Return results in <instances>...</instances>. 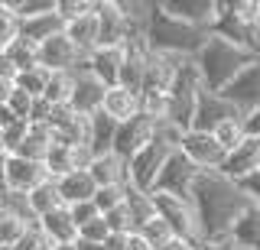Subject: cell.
I'll return each instance as SVG.
<instances>
[{
	"mask_svg": "<svg viewBox=\"0 0 260 250\" xmlns=\"http://www.w3.org/2000/svg\"><path fill=\"white\" fill-rule=\"evenodd\" d=\"M49 78H52V72H49V68L32 65V68H26V72H20V75H16V88H20V91H26L29 98H43Z\"/></svg>",
	"mask_w": 260,
	"mask_h": 250,
	"instance_id": "obj_32",
	"label": "cell"
},
{
	"mask_svg": "<svg viewBox=\"0 0 260 250\" xmlns=\"http://www.w3.org/2000/svg\"><path fill=\"white\" fill-rule=\"evenodd\" d=\"M137 237L143 240L150 250H159V247H166L169 240H176V234H173V228H169L166 221H162L159 215H153L146 224H140V231H137Z\"/></svg>",
	"mask_w": 260,
	"mask_h": 250,
	"instance_id": "obj_30",
	"label": "cell"
},
{
	"mask_svg": "<svg viewBox=\"0 0 260 250\" xmlns=\"http://www.w3.org/2000/svg\"><path fill=\"white\" fill-rule=\"evenodd\" d=\"M69 211H72V221L78 224V231L85 228V224H91L94 218H101V211H98V205H94V201H81V205H72Z\"/></svg>",
	"mask_w": 260,
	"mask_h": 250,
	"instance_id": "obj_44",
	"label": "cell"
},
{
	"mask_svg": "<svg viewBox=\"0 0 260 250\" xmlns=\"http://www.w3.org/2000/svg\"><path fill=\"white\" fill-rule=\"evenodd\" d=\"M36 224H39V231H43L52 244H75V240H78V224L72 221L69 208H59V211L39 218Z\"/></svg>",
	"mask_w": 260,
	"mask_h": 250,
	"instance_id": "obj_27",
	"label": "cell"
},
{
	"mask_svg": "<svg viewBox=\"0 0 260 250\" xmlns=\"http://www.w3.org/2000/svg\"><path fill=\"white\" fill-rule=\"evenodd\" d=\"M62 33H65V17L59 10L32 17V20H20V36L29 39V43H36V46H43V43H49V39H55Z\"/></svg>",
	"mask_w": 260,
	"mask_h": 250,
	"instance_id": "obj_24",
	"label": "cell"
},
{
	"mask_svg": "<svg viewBox=\"0 0 260 250\" xmlns=\"http://www.w3.org/2000/svg\"><path fill=\"white\" fill-rule=\"evenodd\" d=\"M127 192H130V189H98V192H94L98 211L108 215V211H114L117 205H124V201H127Z\"/></svg>",
	"mask_w": 260,
	"mask_h": 250,
	"instance_id": "obj_39",
	"label": "cell"
},
{
	"mask_svg": "<svg viewBox=\"0 0 260 250\" xmlns=\"http://www.w3.org/2000/svg\"><path fill=\"white\" fill-rule=\"evenodd\" d=\"M173 147H166L162 140H153L146 143V147L137 153L134 159H130V189L137 192H153L156 189V179L162 172V166H166V159L173 156Z\"/></svg>",
	"mask_w": 260,
	"mask_h": 250,
	"instance_id": "obj_6",
	"label": "cell"
},
{
	"mask_svg": "<svg viewBox=\"0 0 260 250\" xmlns=\"http://www.w3.org/2000/svg\"><path fill=\"white\" fill-rule=\"evenodd\" d=\"M221 98L231 104V108L238 111L241 117H244V114H250L254 108H260V59H257V62H250V65L244 68L241 75L224 88Z\"/></svg>",
	"mask_w": 260,
	"mask_h": 250,
	"instance_id": "obj_10",
	"label": "cell"
},
{
	"mask_svg": "<svg viewBox=\"0 0 260 250\" xmlns=\"http://www.w3.org/2000/svg\"><path fill=\"white\" fill-rule=\"evenodd\" d=\"M91 179L98 182V189H130V163L120 153H101L91 159L88 166Z\"/></svg>",
	"mask_w": 260,
	"mask_h": 250,
	"instance_id": "obj_18",
	"label": "cell"
},
{
	"mask_svg": "<svg viewBox=\"0 0 260 250\" xmlns=\"http://www.w3.org/2000/svg\"><path fill=\"white\" fill-rule=\"evenodd\" d=\"M91 159H94V153L88 147H72V143L55 140L49 147V156H46V172H49V179H65L75 169H88Z\"/></svg>",
	"mask_w": 260,
	"mask_h": 250,
	"instance_id": "obj_15",
	"label": "cell"
},
{
	"mask_svg": "<svg viewBox=\"0 0 260 250\" xmlns=\"http://www.w3.org/2000/svg\"><path fill=\"white\" fill-rule=\"evenodd\" d=\"M85 59L88 55H81L78 46L72 43L65 33L39 46V65L49 68V72H78L81 65H85Z\"/></svg>",
	"mask_w": 260,
	"mask_h": 250,
	"instance_id": "obj_14",
	"label": "cell"
},
{
	"mask_svg": "<svg viewBox=\"0 0 260 250\" xmlns=\"http://www.w3.org/2000/svg\"><path fill=\"white\" fill-rule=\"evenodd\" d=\"M179 150H182L185 156L202 169V172H221V166L228 159V153L218 147L215 133H205V130H185Z\"/></svg>",
	"mask_w": 260,
	"mask_h": 250,
	"instance_id": "obj_8",
	"label": "cell"
},
{
	"mask_svg": "<svg viewBox=\"0 0 260 250\" xmlns=\"http://www.w3.org/2000/svg\"><path fill=\"white\" fill-rule=\"evenodd\" d=\"M91 10H94V0H59V13L65 17V23L75 17H85Z\"/></svg>",
	"mask_w": 260,
	"mask_h": 250,
	"instance_id": "obj_43",
	"label": "cell"
},
{
	"mask_svg": "<svg viewBox=\"0 0 260 250\" xmlns=\"http://www.w3.org/2000/svg\"><path fill=\"white\" fill-rule=\"evenodd\" d=\"M124 55L127 46H98V49L88 55V68L101 85H120V68H124Z\"/></svg>",
	"mask_w": 260,
	"mask_h": 250,
	"instance_id": "obj_21",
	"label": "cell"
},
{
	"mask_svg": "<svg viewBox=\"0 0 260 250\" xmlns=\"http://www.w3.org/2000/svg\"><path fill=\"white\" fill-rule=\"evenodd\" d=\"M244 201H247V192L238 182H231L221 172H202V179L192 192V205L202 218L205 244L208 240H228L231 224L244 208Z\"/></svg>",
	"mask_w": 260,
	"mask_h": 250,
	"instance_id": "obj_1",
	"label": "cell"
},
{
	"mask_svg": "<svg viewBox=\"0 0 260 250\" xmlns=\"http://www.w3.org/2000/svg\"><path fill=\"white\" fill-rule=\"evenodd\" d=\"M52 250H78V240L75 244H52Z\"/></svg>",
	"mask_w": 260,
	"mask_h": 250,
	"instance_id": "obj_55",
	"label": "cell"
},
{
	"mask_svg": "<svg viewBox=\"0 0 260 250\" xmlns=\"http://www.w3.org/2000/svg\"><path fill=\"white\" fill-rule=\"evenodd\" d=\"M215 140H218V147H221L224 153H234V150H238L244 140H247V130H244V120H241V117H231V120H224L221 127H215Z\"/></svg>",
	"mask_w": 260,
	"mask_h": 250,
	"instance_id": "obj_33",
	"label": "cell"
},
{
	"mask_svg": "<svg viewBox=\"0 0 260 250\" xmlns=\"http://www.w3.org/2000/svg\"><path fill=\"white\" fill-rule=\"evenodd\" d=\"M0 153H7V140H4V130H0Z\"/></svg>",
	"mask_w": 260,
	"mask_h": 250,
	"instance_id": "obj_56",
	"label": "cell"
},
{
	"mask_svg": "<svg viewBox=\"0 0 260 250\" xmlns=\"http://www.w3.org/2000/svg\"><path fill=\"white\" fill-rule=\"evenodd\" d=\"M0 250H16V247H0Z\"/></svg>",
	"mask_w": 260,
	"mask_h": 250,
	"instance_id": "obj_57",
	"label": "cell"
},
{
	"mask_svg": "<svg viewBox=\"0 0 260 250\" xmlns=\"http://www.w3.org/2000/svg\"><path fill=\"white\" fill-rule=\"evenodd\" d=\"M26 136H29V120H16V124L7 127V130H4V140H7V156L20 150Z\"/></svg>",
	"mask_w": 260,
	"mask_h": 250,
	"instance_id": "obj_41",
	"label": "cell"
},
{
	"mask_svg": "<svg viewBox=\"0 0 260 250\" xmlns=\"http://www.w3.org/2000/svg\"><path fill=\"white\" fill-rule=\"evenodd\" d=\"M59 208H65L62 192H59V179H46L39 189H32L26 195V211L36 218V221L46 218V215H52V211H59Z\"/></svg>",
	"mask_w": 260,
	"mask_h": 250,
	"instance_id": "obj_26",
	"label": "cell"
},
{
	"mask_svg": "<svg viewBox=\"0 0 260 250\" xmlns=\"http://www.w3.org/2000/svg\"><path fill=\"white\" fill-rule=\"evenodd\" d=\"M32 224L36 218L26 211V198L7 195V201L0 205V247H20Z\"/></svg>",
	"mask_w": 260,
	"mask_h": 250,
	"instance_id": "obj_9",
	"label": "cell"
},
{
	"mask_svg": "<svg viewBox=\"0 0 260 250\" xmlns=\"http://www.w3.org/2000/svg\"><path fill=\"white\" fill-rule=\"evenodd\" d=\"M146 43L153 52H166V55H179V59H195V52L205 46V39L211 36L208 29H199L192 23H182L176 17H169L159 4H153L150 10V23H146Z\"/></svg>",
	"mask_w": 260,
	"mask_h": 250,
	"instance_id": "obj_3",
	"label": "cell"
},
{
	"mask_svg": "<svg viewBox=\"0 0 260 250\" xmlns=\"http://www.w3.org/2000/svg\"><path fill=\"white\" fill-rule=\"evenodd\" d=\"M104 91H108V85H101L91 75L88 59H85V65L75 72V91H72V104H69V108L78 111V114H85V117H94L98 111H101V104H104Z\"/></svg>",
	"mask_w": 260,
	"mask_h": 250,
	"instance_id": "obj_16",
	"label": "cell"
},
{
	"mask_svg": "<svg viewBox=\"0 0 260 250\" xmlns=\"http://www.w3.org/2000/svg\"><path fill=\"white\" fill-rule=\"evenodd\" d=\"M159 250H199V247H192V244H185V240H169V244L166 247H159Z\"/></svg>",
	"mask_w": 260,
	"mask_h": 250,
	"instance_id": "obj_53",
	"label": "cell"
},
{
	"mask_svg": "<svg viewBox=\"0 0 260 250\" xmlns=\"http://www.w3.org/2000/svg\"><path fill=\"white\" fill-rule=\"evenodd\" d=\"M10 124H16V117H13V111L7 108V104H0V130H7Z\"/></svg>",
	"mask_w": 260,
	"mask_h": 250,
	"instance_id": "obj_51",
	"label": "cell"
},
{
	"mask_svg": "<svg viewBox=\"0 0 260 250\" xmlns=\"http://www.w3.org/2000/svg\"><path fill=\"white\" fill-rule=\"evenodd\" d=\"M16 75H20V72L13 68V62L7 59L4 52H0V78H10V82H16Z\"/></svg>",
	"mask_w": 260,
	"mask_h": 250,
	"instance_id": "obj_49",
	"label": "cell"
},
{
	"mask_svg": "<svg viewBox=\"0 0 260 250\" xmlns=\"http://www.w3.org/2000/svg\"><path fill=\"white\" fill-rule=\"evenodd\" d=\"M78 250H104V244H85V240H78Z\"/></svg>",
	"mask_w": 260,
	"mask_h": 250,
	"instance_id": "obj_54",
	"label": "cell"
},
{
	"mask_svg": "<svg viewBox=\"0 0 260 250\" xmlns=\"http://www.w3.org/2000/svg\"><path fill=\"white\" fill-rule=\"evenodd\" d=\"M231 117H241V114L221 98V94H215V91H202V94H199V101H195L192 130L215 133V127H221L224 120H231Z\"/></svg>",
	"mask_w": 260,
	"mask_h": 250,
	"instance_id": "obj_17",
	"label": "cell"
},
{
	"mask_svg": "<svg viewBox=\"0 0 260 250\" xmlns=\"http://www.w3.org/2000/svg\"><path fill=\"white\" fill-rule=\"evenodd\" d=\"M13 88H16V82H10V78H0V104H7V101H10Z\"/></svg>",
	"mask_w": 260,
	"mask_h": 250,
	"instance_id": "obj_50",
	"label": "cell"
},
{
	"mask_svg": "<svg viewBox=\"0 0 260 250\" xmlns=\"http://www.w3.org/2000/svg\"><path fill=\"white\" fill-rule=\"evenodd\" d=\"M108 237H111V228H108V221H104V215L94 218L91 224H85V228L78 231V240H85V244H104Z\"/></svg>",
	"mask_w": 260,
	"mask_h": 250,
	"instance_id": "obj_40",
	"label": "cell"
},
{
	"mask_svg": "<svg viewBox=\"0 0 260 250\" xmlns=\"http://www.w3.org/2000/svg\"><path fill=\"white\" fill-rule=\"evenodd\" d=\"M257 29H260V20H257Z\"/></svg>",
	"mask_w": 260,
	"mask_h": 250,
	"instance_id": "obj_58",
	"label": "cell"
},
{
	"mask_svg": "<svg viewBox=\"0 0 260 250\" xmlns=\"http://www.w3.org/2000/svg\"><path fill=\"white\" fill-rule=\"evenodd\" d=\"M159 7L169 13V17L192 23L199 29H215L218 17H221V0H159Z\"/></svg>",
	"mask_w": 260,
	"mask_h": 250,
	"instance_id": "obj_11",
	"label": "cell"
},
{
	"mask_svg": "<svg viewBox=\"0 0 260 250\" xmlns=\"http://www.w3.org/2000/svg\"><path fill=\"white\" fill-rule=\"evenodd\" d=\"M104 221H108L111 234H137V218H134V211H130L127 201H124V205H117L114 211L104 215Z\"/></svg>",
	"mask_w": 260,
	"mask_h": 250,
	"instance_id": "obj_36",
	"label": "cell"
},
{
	"mask_svg": "<svg viewBox=\"0 0 260 250\" xmlns=\"http://www.w3.org/2000/svg\"><path fill=\"white\" fill-rule=\"evenodd\" d=\"M94 13H98V29H101V46H127L130 36L137 33L127 17L124 0H98Z\"/></svg>",
	"mask_w": 260,
	"mask_h": 250,
	"instance_id": "obj_7",
	"label": "cell"
},
{
	"mask_svg": "<svg viewBox=\"0 0 260 250\" xmlns=\"http://www.w3.org/2000/svg\"><path fill=\"white\" fill-rule=\"evenodd\" d=\"M4 55L13 62L16 72H26V68H32V65H39V46L29 43V39H23V36L13 39V43L4 49Z\"/></svg>",
	"mask_w": 260,
	"mask_h": 250,
	"instance_id": "obj_31",
	"label": "cell"
},
{
	"mask_svg": "<svg viewBox=\"0 0 260 250\" xmlns=\"http://www.w3.org/2000/svg\"><path fill=\"white\" fill-rule=\"evenodd\" d=\"M59 192H62L65 208H72V205H81V201H94L98 182L91 179L88 169H75V172H69L65 179H59Z\"/></svg>",
	"mask_w": 260,
	"mask_h": 250,
	"instance_id": "obj_25",
	"label": "cell"
},
{
	"mask_svg": "<svg viewBox=\"0 0 260 250\" xmlns=\"http://www.w3.org/2000/svg\"><path fill=\"white\" fill-rule=\"evenodd\" d=\"M32 101H36V98H29L26 91H20V88H13V94H10V101H7V108L13 111V117H16V120H29Z\"/></svg>",
	"mask_w": 260,
	"mask_h": 250,
	"instance_id": "obj_42",
	"label": "cell"
},
{
	"mask_svg": "<svg viewBox=\"0 0 260 250\" xmlns=\"http://www.w3.org/2000/svg\"><path fill=\"white\" fill-rule=\"evenodd\" d=\"M101 114H108L114 124H127V120L140 117V91H130L124 85H114L104 91Z\"/></svg>",
	"mask_w": 260,
	"mask_h": 250,
	"instance_id": "obj_22",
	"label": "cell"
},
{
	"mask_svg": "<svg viewBox=\"0 0 260 250\" xmlns=\"http://www.w3.org/2000/svg\"><path fill=\"white\" fill-rule=\"evenodd\" d=\"M127 205H130V211H134V218H137V231H140V224H146L153 215H156L153 192H137V189H130V192H127Z\"/></svg>",
	"mask_w": 260,
	"mask_h": 250,
	"instance_id": "obj_35",
	"label": "cell"
},
{
	"mask_svg": "<svg viewBox=\"0 0 260 250\" xmlns=\"http://www.w3.org/2000/svg\"><path fill=\"white\" fill-rule=\"evenodd\" d=\"M13 39H20V17H16L10 0H0V52H4Z\"/></svg>",
	"mask_w": 260,
	"mask_h": 250,
	"instance_id": "obj_34",
	"label": "cell"
},
{
	"mask_svg": "<svg viewBox=\"0 0 260 250\" xmlns=\"http://www.w3.org/2000/svg\"><path fill=\"white\" fill-rule=\"evenodd\" d=\"M16 17L20 20H32V17H43V13L59 10V0H10Z\"/></svg>",
	"mask_w": 260,
	"mask_h": 250,
	"instance_id": "obj_38",
	"label": "cell"
},
{
	"mask_svg": "<svg viewBox=\"0 0 260 250\" xmlns=\"http://www.w3.org/2000/svg\"><path fill=\"white\" fill-rule=\"evenodd\" d=\"M98 4V0H94ZM65 36L78 46L81 55H91L98 46H101V29H98V13H85V17H75L65 23Z\"/></svg>",
	"mask_w": 260,
	"mask_h": 250,
	"instance_id": "obj_23",
	"label": "cell"
},
{
	"mask_svg": "<svg viewBox=\"0 0 260 250\" xmlns=\"http://www.w3.org/2000/svg\"><path fill=\"white\" fill-rule=\"evenodd\" d=\"M16 250H52V240H49L46 234L39 231V224H32L29 234L20 240V247H16Z\"/></svg>",
	"mask_w": 260,
	"mask_h": 250,
	"instance_id": "obj_45",
	"label": "cell"
},
{
	"mask_svg": "<svg viewBox=\"0 0 260 250\" xmlns=\"http://www.w3.org/2000/svg\"><path fill=\"white\" fill-rule=\"evenodd\" d=\"M0 195H7V153H0Z\"/></svg>",
	"mask_w": 260,
	"mask_h": 250,
	"instance_id": "obj_52",
	"label": "cell"
},
{
	"mask_svg": "<svg viewBox=\"0 0 260 250\" xmlns=\"http://www.w3.org/2000/svg\"><path fill=\"white\" fill-rule=\"evenodd\" d=\"M114 136H117V124L108 117V114H98L91 117V130H88V150L94 153V156H101V153H111L114 150Z\"/></svg>",
	"mask_w": 260,
	"mask_h": 250,
	"instance_id": "obj_28",
	"label": "cell"
},
{
	"mask_svg": "<svg viewBox=\"0 0 260 250\" xmlns=\"http://www.w3.org/2000/svg\"><path fill=\"white\" fill-rule=\"evenodd\" d=\"M228 13H231L238 23H244V26H254V29H257L260 0H228Z\"/></svg>",
	"mask_w": 260,
	"mask_h": 250,
	"instance_id": "obj_37",
	"label": "cell"
},
{
	"mask_svg": "<svg viewBox=\"0 0 260 250\" xmlns=\"http://www.w3.org/2000/svg\"><path fill=\"white\" fill-rule=\"evenodd\" d=\"M52 114H55V104H49L46 98H36L32 101V111H29V124H46L49 127Z\"/></svg>",
	"mask_w": 260,
	"mask_h": 250,
	"instance_id": "obj_46",
	"label": "cell"
},
{
	"mask_svg": "<svg viewBox=\"0 0 260 250\" xmlns=\"http://www.w3.org/2000/svg\"><path fill=\"white\" fill-rule=\"evenodd\" d=\"M156 140V120H150L146 114L127 120V124H117V136H114V153H120V156L134 159L137 153H140L146 143Z\"/></svg>",
	"mask_w": 260,
	"mask_h": 250,
	"instance_id": "obj_13",
	"label": "cell"
},
{
	"mask_svg": "<svg viewBox=\"0 0 260 250\" xmlns=\"http://www.w3.org/2000/svg\"><path fill=\"white\" fill-rule=\"evenodd\" d=\"M244 130H247V136H254V140H260V108H254L250 114H244Z\"/></svg>",
	"mask_w": 260,
	"mask_h": 250,
	"instance_id": "obj_47",
	"label": "cell"
},
{
	"mask_svg": "<svg viewBox=\"0 0 260 250\" xmlns=\"http://www.w3.org/2000/svg\"><path fill=\"white\" fill-rule=\"evenodd\" d=\"M257 59L260 55H254L250 49H244V46L231 43V39H224L218 33H211L205 39V46L195 52V65H199V72H202L205 91H215V94H221L224 88Z\"/></svg>",
	"mask_w": 260,
	"mask_h": 250,
	"instance_id": "obj_2",
	"label": "cell"
},
{
	"mask_svg": "<svg viewBox=\"0 0 260 250\" xmlns=\"http://www.w3.org/2000/svg\"><path fill=\"white\" fill-rule=\"evenodd\" d=\"M153 205H156V215L173 228V234L179 240H185V244H192V247L205 244L202 218L195 211L192 198H176V195H166V192H153Z\"/></svg>",
	"mask_w": 260,
	"mask_h": 250,
	"instance_id": "obj_4",
	"label": "cell"
},
{
	"mask_svg": "<svg viewBox=\"0 0 260 250\" xmlns=\"http://www.w3.org/2000/svg\"><path fill=\"white\" fill-rule=\"evenodd\" d=\"M49 179L46 163L36 159H23V156H7V195L26 198L32 189H39Z\"/></svg>",
	"mask_w": 260,
	"mask_h": 250,
	"instance_id": "obj_12",
	"label": "cell"
},
{
	"mask_svg": "<svg viewBox=\"0 0 260 250\" xmlns=\"http://www.w3.org/2000/svg\"><path fill=\"white\" fill-rule=\"evenodd\" d=\"M199 179H202V169L195 166L182 150H176L173 156L166 159V166H162L153 192H166V195H176V198H192Z\"/></svg>",
	"mask_w": 260,
	"mask_h": 250,
	"instance_id": "obj_5",
	"label": "cell"
},
{
	"mask_svg": "<svg viewBox=\"0 0 260 250\" xmlns=\"http://www.w3.org/2000/svg\"><path fill=\"white\" fill-rule=\"evenodd\" d=\"M72 91H75V72H52L43 98L49 104H55V108H69V104H72Z\"/></svg>",
	"mask_w": 260,
	"mask_h": 250,
	"instance_id": "obj_29",
	"label": "cell"
},
{
	"mask_svg": "<svg viewBox=\"0 0 260 250\" xmlns=\"http://www.w3.org/2000/svg\"><path fill=\"white\" fill-rule=\"evenodd\" d=\"M130 237H134V234H111V237L104 240V250H127Z\"/></svg>",
	"mask_w": 260,
	"mask_h": 250,
	"instance_id": "obj_48",
	"label": "cell"
},
{
	"mask_svg": "<svg viewBox=\"0 0 260 250\" xmlns=\"http://www.w3.org/2000/svg\"><path fill=\"white\" fill-rule=\"evenodd\" d=\"M254 172H260V140L247 136L234 153H228V159L221 166V175H228L231 182L241 185L244 179H250Z\"/></svg>",
	"mask_w": 260,
	"mask_h": 250,
	"instance_id": "obj_20",
	"label": "cell"
},
{
	"mask_svg": "<svg viewBox=\"0 0 260 250\" xmlns=\"http://www.w3.org/2000/svg\"><path fill=\"white\" fill-rule=\"evenodd\" d=\"M228 240L238 250H260V201L257 198L247 195L244 208L238 211V218H234V224H231Z\"/></svg>",
	"mask_w": 260,
	"mask_h": 250,
	"instance_id": "obj_19",
	"label": "cell"
}]
</instances>
